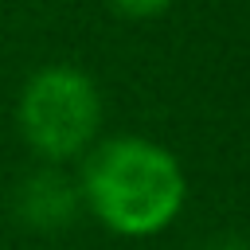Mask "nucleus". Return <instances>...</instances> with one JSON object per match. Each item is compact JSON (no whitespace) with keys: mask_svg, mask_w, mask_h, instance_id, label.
Listing matches in <instances>:
<instances>
[{"mask_svg":"<svg viewBox=\"0 0 250 250\" xmlns=\"http://www.w3.org/2000/svg\"><path fill=\"white\" fill-rule=\"evenodd\" d=\"M98 219L121 234L160 230L184 203V172L176 156L152 141H109L86 172Z\"/></svg>","mask_w":250,"mask_h":250,"instance_id":"1","label":"nucleus"},{"mask_svg":"<svg viewBox=\"0 0 250 250\" xmlns=\"http://www.w3.org/2000/svg\"><path fill=\"white\" fill-rule=\"evenodd\" d=\"M98 117H102V105H98L94 82L70 66L39 70L20 98V125L27 141L47 156L78 152L94 137Z\"/></svg>","mask_w":250,"mask_h":250,"instance_id":"2","label":"nucleus"},{"mask_svg":"<svg viewBox=\"0 0 250 250\" xmlns=\"http://www.w3.org/2000/svg\"><path fill=\"white\" fill-rule=\"evenodd\" d=\"M20 207L27 215V223H39V227H55V223H66L74 215V188L55 176V172H43V176H31L20 191Z\"/></svg>","mask_w":250,"mask_h":250,"instance_id":"3","label":"nucleus"},{"mask_svg":"<svg viewBox=\"0 0 250 250\" xmlns=\"http://www.w3.org/2000/svg\"><path fill=\"white\" fill-rule=\"evenodd\" d=\"M113 8H121L129 16H152V12L168 8V0H113Z\"/></svg>","mask_w":250,"mask_h":250,"instance_id":"4","label":"nucleus"}]
</instances>
